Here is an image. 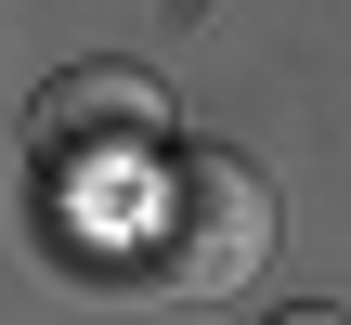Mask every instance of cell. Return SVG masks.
<instances>
[{"instance_id": "obj_1", "label": "cell", "mask_w": 351, "mask_h": 325, "mask_svg": "<svg viewBox=\"0 0 351 325\" xmlns=\"http://www.w3.org/2000/svg\"><path fill=\"white\" fill-rule=\"evenodd\" d=\"M130 248H143V274L169 300H234L274 261V182L247 156H221V143H182L156 169V195H143V234Z\"/></svg>"}, {"instance_id": "obj_2", "label": "cell", "mask_w": 351, "mask_h": 325, "mask_svg": "<svg viewBox=\"0 0 351 325\" xmlns=\"http://www.w3.org/2000/svg\"><path fill=\"white\" fill-rule=\"evenodd\" d=\"M156 143H169V91L143 65H65L39 91V182L52 195H78L104 169H143Z\"/></svg>"}, {"instance_id": "obj_3", "label": "cell", "mask_w": 351, "mask_h": 325, "mask_svg": "<svg viewBox=\"0 0 351 325\" xmlns=\"http://www.w3.org/2000/svg\"><path fill=\"white\" fill-rule=\"evenodd\" d=\"M274 325H351V300H300V313H274Z\"/></svg>"}]
</instances>
